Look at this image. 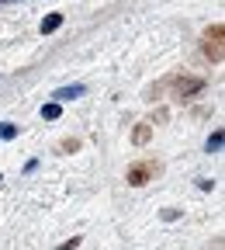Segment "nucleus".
<instances>
[{"label": "nucleus", "instance_id": "nucleus-6", "mask_svg": "<svg viewBox=\"0 0 225 250\" xmlns=\"http://www.w3.org/2000/svg\"><path fill=\"white\" fill-rule=\"evenodd\" d=\"M222 139H225V136H222V132L215 129V132L208 136V153H218V149H222Z\"/></svg>", "mask_w": 225, "mask_h": 250}, {"label": "nucleus", "instance_id": "nucleus-3", "mask_svg": "<svg viewBox=\"0 0 225 250\" xmlns=\"http://www.w3.org/2000/svg\"><path fill=\"white\" fill-rule=\"evenodd\" d=\"M149 164H139V167H132V170H128V181H132V184H146V177H149Z\"/></svg>", "mask_w": 225, "mask_h": 250}, {"label": "nucleus", "instance_id": "nucleus-7", "mask_svg": "<svg viewBox=\"0 0 225 250\" xmlns=\"http://www.w3.org/2000/svg\"><path fill=\"white\" fill-rule=\"evenodd\" d=\"M149 136H152L149 125H139V129H135V143H139V146H142V143H149Z\"/></svg>", "mask_w": 225, "mask_h": 250}, {"label": "nucleus", "instance_id": "nucleus-1", "mask_svg": "<svg viewBox=\"0 0 225 250\" xmlns=\"http://www.w3.org/2000/svg\"><path fill=\"white\" fill-rule=\"evenodd\" d=\"M83 94H87V87H83V83H70V87H59L52 98L62 104V101H76V98H83Z\"/></svg>", "mask_w": 225, "mask_h": 250}, {"label": "nucleus", "instance_id": "nucleus-4", "mask_svg": "<svg viewBox=\"0 0 225 250\" xmlns=\"http://www.w3.org/2000/svg\"><path fill=\"white\" fill-rule=\"evenodd\" d=\"M59 115H62V108H59V101H52V104H42V118H45V122H56Z\"/></svg>", "mask_w": 225, "mask_h": 250}, {"label": "nucleus", "instance_id": "nucleus-5", "mask_svg": "<svg viewBox=\"0 0 225 250\" xmlns=\"http://www.w3.org/2000/svg\"><path fill=\"white\" fill-rule=\"evenodd\" d=\"M177 90L180 94H194V90H201V80H177Z\"/></svg>", "mask_w": 225, "mask_h": 250}, {"label": "nucleus", "instance_id": "nucleus-9", "mask_svg": "<svg viewBox=\"0 0 225 250\" xmlns=\"http://www.w3.org/2000/svg\"><path fill=\"white\" fill-rule=\"evenodd\" d=\"M80 247V236H73V240H66V243H59L56 250H76Z\"/></svg>", "mask_w": 225, "mask_h": 250}, {"label": "nucleus", "instance_id": "nucleus-2", "mask_svg": "<svg viewBox=\"0 0 225 250\" xmlns=\"http://www.w3.org/2000/svg\"><path fill=\"white\" fill-rule=\"evenodd\" d=\"M62 28V14H49L42 24H38V31H42V35H52V31H59Z\"/></svg>", "mask_w": 225, "mask_h": 250}, {"label": "nucleus", "instance_id": "nucleus-8", "mask_svg": "<svg viewBox=\"0 0 225 250\" xmlns=\"http://www.w3.org/2000/svg\"><path fill=\"white\" fill-rule=\"evenodd\" d=\"M18 136V125H0V143L4 139H14Z\"/></svg>", "mask_w": 225, "mask_h": 250}]
</instances>
